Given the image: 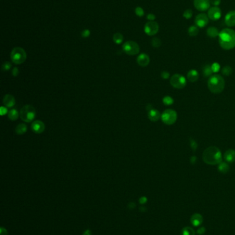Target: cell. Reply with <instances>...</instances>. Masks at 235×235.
<instances>
[{
	"instance_id": "obj_1",
	"label": "cell",
	"mask_w": 235,
	"mask_h": 235,
	"mask_svg": "<svg viewBox=\"0 0 235 235\" xmlns=\"http://www.w3.org/2000/svg\"><path fill=\"white\" fill-rule=\"evenodd\" d=\"M219 43L225 50H230L235 48V31L226 28L223 29L219 35Z\"/></svg>"
},
{
	"instance_id": "obj_2",
	"label": "cell",
	"mask_w": 235,
	"mask_h": 235,
	"mask_svg": "<svg viewBox=\"0 0 235 235\" xmlns=\"http://www.w3.org/2000/svg\"><path fill=\"white\" fill-rule=\"evenodd\" d=\"M223 156L220 149L214 146H211L204 150L203 160L209 165L219 164L222 162Z\"/></svg>"
},
{
	"instance_id": "obj_3",
	"label": "cell",
	"mask_w": 235,
	"mask_h": 235,
	"mask_svg": "<svg viewBox=\"0 0 235 235\" xmlns=\"http://www.w3.org/2000/svg\"><path fill=\"white\" fill-rule=\"evenodd\" d=\"M225 80L219 74H215L210 77L208 80V88L213 94H220L225 88Z\"/></svg>"
},
{
	"instance_id": "obj_4",
	"label": "cell",
	"mask_w": 235,
	"mask_h": 235,
	"mask_svg": "<svg viewBox=\"0 0 235 235\" xmlns=\"http://www.w3.org/2000/svg\"><path fill=\"white\" fill-rule=\"evenodd\" d=\"M21 119L25 122H31L36 116V110L35 107L30 104L23 106L19 114Z\"/></svg>"
},
{
	"instance_id": "obj_5",
	"label": "cell",
	"mask_w": 235,
	"mask_h": 235,
	"mask_svg": "<svg viewBox=\"0 0 235 235\" xmlns=\"http://www.w3.org/2000/svg\"><path fill=\"white\" fill-rule=\"evenodd\" d=\"M26 57L27 55L25 50L20 47H16L11 51V59L15 64L19 65L23 64L26 59Z\"/></svg>"
},
{
	"instance_id": "obj_6",
	"label": "cell",
	"mask_w": 235,
	"mask_h": 235,
	"mask_svg": "<svg viewBox=\"0 0 235 235\" xmlns=\"http://www.w3.org/2000/svg\"><path fill=\"white\" fill-rule=\"evenodd\" d=\"M161 120L165 124L172 125L175 124L177 120V114L175 110L172 109H165L161 116Z\"/></svg>"
},
{
	"instance_id": "obj_7",
	"label": "cell",
	"mask_w": 235,
	"mask_h": 235,
	"mask_svg": "<svg viewBox=\"0 0 235 235\" xmlns=\"http://www.w3.org/2000/svg\"><path fill=\"white\" fill-rule=\"evenodd\" d=\"M170 85L174 88L182 90L186 85V79L183 75L179 74H175L171 76L170 80Z\"/></svg>"
},
{
	"instance_id": "obj_8",
	"label": "cell",
	"mask_w": 235,
	"mask_h": 235,
	"mask_svg": "<svg viewBox=\"0 0 235 235\" xmlns=\"http://www.w3.org/2000/svg\"><path fill=\"white\" fill-rule=\"evenodd\" d=\"M122 48L124 52L128 55H136L140 51L139 45L133 41H126L125 43H124Z\"/></svg>"
},
{
	"instance_id": "obj_9",
	"label": "cell",
	"mask_w": 235,
	"mask_h": 235,
	"mask_svg": "<svg viewBox=\"0 0 235 235\" xmlns=\"http://www.w3.org/2000/svg\"><path fill=\"white\" fill-rule=\"evenodd\" d=\"M159 26L157 22L153 21H148L146 23L144 26V32L148 36H154L159 32Z\"/></svg>"
},
{
	"instance_id": "obj_10",
	"label": "cell",
	"mask_w": 235,
	"mask_h": 235,
	"mask_svg": "<svg viewBox=\"0 0 235 235\" xmlns=\"http://www.w3.org/2000/svg\"><path fill=\"white\" fill-rule=\"evenodd\" d=\"M194 6L197 11L205 12L210 8V0H194Z\"/></svg>"
},
{
	"instance_id": "obj_11",
	"label": "cell",
	"mask_w": 235,
	"mask_h": 235,
	"mask_svg": "<svg viewBox=\"0 0 235 235\" xmlns=\"http://www.w3.org/2000/svg\"><path fill=\"white\" fill-rule=\"evenodd\" d=\"M222 13L221 9L218 6H213L210 8L208 11V18L212 21H217L222 17Z\"/></svg>"
},
{
	"instance_id": "obj_12",
	"label": "cell",
	"mask_w": 235,
	"mask_h": 235,
	"mask_svg": "<svg viewBox=\"0 0 235 235\" xmlns=\"http://www.w3.org/2000/svg\"><path fill=\"white\" fill-rule=\"evenodd\" d=\"M209 19L208 15L205 13L199 14L195 18V25L198 28H203L206 26L209 23Z\"/></svg>"
},
{
	"instance_id": "obj_13",
	"label": "cell",
	"mask_w": 235,
	"mask_h": 235,
	"mask_svg": "<svg viewBox=\"0 0 235 235\" xmlns=\"http://www.w3.org/2000/svg\"><path fill=\"white\" fill-rule=\"evenodd\" d=\"M31 129L35 133L40 134L44 131L45 124L41 120H35V121H33L31 124Z\"/></svg>"
},
{
	"instance_id": "obj_14",
	"label": "cell",
	"mask_w": 235,
	"mask_h": 235,
	"mask_svg": "<svg viewBox=\"0 0 235 235\" xmlns=\"http://www.w3.org/2000/svg\"><path fill=\"white\" fill-rule=\"evenodd\" d=\"M224 21L227 26H235V11H231L228 12L225 16Z\"/></svg>"
},
{
	"instance_id": "obj_15",
	"label": "cell",
	"mask_w": 235,
	"mask_h": 235,
	"mask_svg": "<svg viewBox=\"0 0 235 235\" xmlns=\"http://www.w3.org/2000/svg\"><path fill=\"white\" fill-rule=\"evenodd\" d=\"M137 64L141 67H146L150 64V57L146 54H141L138 56L137 59Z\"/></svg>"
},
{
	"instance_id": "obj_16",
	"label": "cell",
	"mask_w": 235,
	"mask_h": 235,
	"mask_svg": "<svg viewBox=\"0 0 235 235\" xmlns=\"http://www.w3.org/2000/svg\"><path fill=\"white\" fill-rule=\"evenodd\" d=\"M4 105L7 107H13L15 104V98L13 95L11 94H6L4 96L3 99Z\"/></svg>"
},
{
	"instance_id": "obj_17",
	"label": "cell",
	"mask_w": 235,
	"mask_h": 235,
	"mask_svg": "<svg viewBox=\"0 0 235 235\" xmlns=\"http://www.w3.org/2000/svg\"><path fill=\"white\" fill-rule=\"evenodd\" d=\"M190 222L194 226H199L203 223V217L199 213H195L190 218Z\"/></svg>"
},
{
	"instance_id": "obj_18",
	"label": "cell",
	"mask_w": 235,
	"mask_h": 235,
	"mask_svg": "<svg viewBox=\"0 0 235 235\" xmlns=\"http://www.w3.org/2000/svg\"><path fill=\"white\" fill-rule=\"evenodd\" d=\"M224 158L229 163H232L235 162V151L233 149H229L225 152Z\"/></svg>"
},
{
	"instance_id": "obj_19",
	"label": "cell",
	"mask_w": 235,
	"mask_h": 235,
	"mask_svg": "<svg viewBox=\"0 0 235 235\" xmlns=\"http://www.w3.org/2000/svg\"><path fill=\"white\" fill-rule=\"evenodd\" d=\"M148 118L151 120V121L157 122V120H159L160 119L161 115L158 110L155 109H152L151 110L148 111Z\"/></svg>"
},
{
	"instance_id": "obj_20",
	"label": "cell",
	"mask_w": 235,
	"mask_h": 235,
	"mask_svg": "<svg viewBox=\"0 0 235 235\" xmlns=\"http://www.w3.org/2000/svg\"><path fill=\"white\" fill-rule=\"evenodd\" d=\"M199 72L195 70H190L187 74V78L190 82L195 83L199 79Z\"/></svg>"
},
{
	"instance_id": "obj_21",
	"label": "cell",
	"mask_w": 235,
	"mask_h": 235,
	"mask_svg": "<svg viewBox=\"0 0 235 235\" xmlns=\"http://www.w3.org/2000/svg\"><path fill=\"white\" fill-rule=\"evenodd\" d=\"M219 32H220L219 31V30L214 26L209 27L206 31L207 35L211 38H216V37H219Z\"/></svg>"
},
{
	"instance_id": "obj_22",
	"label": "cell",
	"mask_w": 235,
	"mask_h": 235,
	"mask_svg": "<svg viewBox=\"0 0 235 235\" xmlns=\"http://www.w3.org/2000/svg\"><path fill=\"white\" fill-rule=\"evenodd\" d=\"M27 131V126L26 124L20 123L17 126L16 129H15V132L18 135H23Z\"/></svg>"
},
{
	"instance_id": "obj_23",
	"label": "cell",
	"mask_w": 235,
	"mask_h": 235,
	"mask_svg": "<svg viewBox=\"0 0 235 235\" xmlns=\"http://www.w3.org/2000/svg\"><path fill=\"white\" fill-rule=\"evenodd\" d=\"M199 28L196 25H191L188 28V30H187V33H188L189 36L190 37H196L197 35L199 34Z\"/></svg>"
},
{
	"instance_id": "obj_24",
	"label": "cell",
	"mask_w": 235,
	"mask_h": 235,
	"mask_svg": "<svg viewBox=\"0 0 235 235\" xmlns=\"http://www.w3.org/2000/svg\"><path fill=\"white\" fill-rule=\"evenodd\" d=\"M8 116H9V118L10 120H13V121H15L18 119L19 118V113L17 112V110L15 109H13L10 111L9 113H8Z\"/></svg>"
},
{
	"instance_id": "obj_25",
	"label": "cell",
	"mask_w": 235,
	"mask_h": 235,
	"mask_svg": "<svg viewBox=\"0 0 235 235\" xmlns=\"http://www.w3.org/2000/svg\"><path fill=\"white\" fill-rule=\"evenodd\" d=\"M218 169L222 173H228V171H229V169H230V168H229V165L226 162H222L219 164Z\"/></svg>"
},
{
	"instance_id": "obj_26",
	"label": "cell",
	"mask_w": 235,
	"mask_h": 235,
	"mask_svg": "<svg viewBox=\"0 0 235 235\" xmlns=\"http://www.w3.org/2000/svg\"><path fill=\"white\" fill-rule=\"evenodd\" d=\"M212 70L210 65H205L203 68V74L205 77L211 76L212 74Z\"/></svg>"
},
{
	"instance_id": "obj_27",
	"label": "cell",
	"mask_w": 235,
	"mask_h": 235,
	"mask_svg": "<svg viewBox=\"0 0 235 235\" xmlns=\"http://www.w3.org/2000/svg\"><path fill=\"white\" fill-rule=\"evenodd\" d=\"M113 41L116 44H121L124 41V37L121 33L116 32L113 35Z\"/></svg>"
},
{
	"instance_id": "obj_28",
	"label": "cell",
	"mask_w": 235,
	"mask_h": 235,
	"mask_svg": "<svg viewBox=\"0 0 235 235\" xmlns=\"http://www.w3.org/2000/svg\"><path fill=\"white\" fill-rule=\"evenodd\" d=\"M181 235H195V232L190 227H185L181 230Z\"/></svg>"
},
{
	"instance_id": "obj_29",
	"label": "cell",
	"mask_w": 235,
	"mask_h": 235,
	"mask_svg": "<svg viewBox=\"0 0 235 235\" xmlns=\"http://www.w3.org/2000/svg\"><path fill=\"white\" fill-rule=\"evenodd\" d=\"M222 74L224 75V76H230V75H231L232 74L233 70H232V68H231L230 66H226L224 67V68L222 69Z\"/></svg>"
},
{
	"instance_id": "obj_30",
	"label": "cell",
	"mask_w": 235,
	"mask_h": 235,
	"mask_svg": "<svg viewBox=\"0 0 235 235\" xmlns=\"http://www.w3.org/2000/svg\"><path fill=\"white\" fill-rule=\"evenodd\" d=\"M163 104H165V105L169 106V105H171V104H173L174 103V100H173V98L170 97V96H165V97L163 98Z\"/></svg>"
},
{
	"instance_id": "obj_31",
	"label": "cell",
	"mask_w": 235,
	"mask_h": 235,
	"mask_svg": "<svg viewBox=\"0 0 235 235\" xmlns=\"http://www.w3.org/2000/svg\"><path fill=\"white\" fill-rule=\"evenodd\" d=\"M151 44L154 48H159V47L161 45V41L160 40L159 38L155 37V38L152 39Z\"/></svg>"
},
{
	"instance_id": "obj_32",
	"label": "cell",
	"mask_w": 235,
	"mask_h": 235,
	"mask_svg": "<svg viewBox=\"0 0 235 235\" xmlns=\"http://www.w3.org/2000/svg\"><path fill=\"white\" fill-rule=\"evenodd\" d=\"M192 15H193V13H192V10H190V9L185 10V11L183 12V17L186 19H191L192 17Z\"/></svg>"
},
{
	"instance_id": "obj_33",
	"label": "cell",
	"mask_w": 235,
	"mask_h": 235,
	"mask_svg": "<svg viewBox=\"0 0 235 235\" xmlns=\"http://www.w3.org/2000/svg\"><path fill=\"white\" fill-rule=\"evenodd\" d=\"M211 68H212L213 73H217L219 70H220L221 66H220V65L218 64V63L215 62V63H214V64H212V65H211Z\"/></svg>"
},
{
	"instance_id": "obj_34",
	"label": "cell",
	"mask_w": 235,
	"mask_h": 235,
	"mask_svg": "<svg viewBox=\"0 0 235 235\" xmlns=\"http://www.w3.org/2000/svg\"><path fill=\"white\" fill-rule=\"evenodd\" d=\"M135 14L137 15V16L139 17H142L144 15V11L143 9L141 7L138 6L135 8Z\"/></svg>"
},
{
	"instance_id": "obj_35",
	"label": "cell",
	"mask_w": 235,
	"mask_h": 235,
	"mask_svg": "<svg viewBox=\"0 0 235 235\" xmlns=\"http://www.w3.org/2000/svg\"><path fill=\"white\" fill-rule=\"evenodd\" d=\"M190 147L192 149L193 151H195L197 149L198 145H197V143L195 140L193 139H190Z\"/></svg>"
},
{
	"instance_id": "obj_36",
	"label": "cell",
	"mask_w": 235,
	"mask_h": 235,
	"mask_svg": "<svg viewBox=\"0 0 235 235\" xmlns=\"http://www.w3.org/2000/svg\"><path fill=\"white\" fill-rule=\"evenodd\" d=\"M11 68V63L9 62V61H6V62L4 63L2 65V70L4 71H8V70H9Z\"/></svg>"
},
{
	"instance_id": "obj_37",
	"label": "cell",
	"mask_w": 235,
	"mask_h": 235,
	"mask_svg": "<svg viewBox=\"0 0 235 235\" xmlns=\"http://www.w3.org/2000/svg\"><path fill=\"white\" fill-rule=\"evenodd\" d=\"M90 30L86 29L82 32V37H84V38H87V37H90Z\"/></svg>"
},
{
	"instance_id": "obj_38",
	"label": "cell",
	"mask_w": 235,
	"mask_h": 235,
	"mask_svg": "<svg viewBox=\"0 0 235 235\" xmlns=\"http://www.w3.org/2000/svg\"><path fill=\"white\" fill-rule=\"evenodd\" d=\"M147 17L148 20H149L150 21H155L156 19V16L153 13L148 14V15H147V17Z\"/></svg>"
},
{
	"instance_id": "obj_39",
	"label": "cell",
	"mask_w": 235,
	"mask_h": 235,
	"mask_svg": "<svg viewBox=\"0 0 235 235\" xmlns=\"http://www.w3.org/2000/svg\"><path fill=\"white\" fill-rule=\"evenodd\" d=\"M161 78H163V79H168L170 76V74H169V72H166V71H163V72H161Z\"/></svg>"
},
{
	"instance_id": "obj_40",
	"label": "cell",
	"mask_w": 235,
	"mask_h": 235,
	"mask_svg": "<svg viewBox=\"0 0 235 235\" xmlns=\"http://www.w3.org/2000/svg\"><path fill=\"white\" fill-rule=\"evenodd\" d=\"M221 2H222V0H210L211 4L214 6H219Z\"/></svg>"
},
{
	"instance_id": "obj_41",
	"label": "cell",
	"mask_w": 235,
	"mask_h": 235,
	"mask_svg": "<svg viewBox=\"0 0 235 235\" xmlns=\"http://www.w3.org/2000/svg\"><path fill=\"white\" fill-rule=\"evenodd\" d=\"M7 113H8L7 109L4 106L1 107V108H0V114H1V115L4 116V115H5V114H6Z\"/></svg>"
},
{
	"instance_id": "obj_42",
	"label": "cell",
	"mask_w": 235,
	"mask_h": 235,
	"mask_svg": "<svg viewBox=\"0 0 235 235\" xmlns=\"http://www.w3.org/2000/svg\"><path fill=\"white\" fill-rule=\"evenodd\" d=\"M12 73H13V75L14 76H18V74H19V70L17 68H14L12 70Z\"/></svg>"
},
{
	"instance_id": "obj_43",
	"label": "cell",
	"mask_w": 235,
	"mask_h": 235,
	"mask_svg": "<svg viewBox=\"0 0 235 235\" xmlns=\"http://www.w3.org/2000/svg\"><path fill=\"white\" fill-rule=\"evenodd\" d=\"M197 232L198 233L199 235H203V234H204V233L205 232V228H204V227H201V228H199L198 230H197Z\"/></svg>"
},
{
	"instance_id": "obj_44",
	"label": "cell",
	"mask_w": 235,
	"mask_h": 235,
	"mask_svg": "<svg viewBox=\"0 0 235 235\" xmlns=\"http://www.w3.org/2000/svg\"><path fill=\"white\" fill-rule=\"evenodd\" d=\"M146 201H147V198H146V197H142L139 199V202L140 203H141V204L146 203Z\"/></svg>"
},
{
	"instance_id": "obj_45",
	"label": "cell",
	"mask_w": 235,
	"mask_h": 235,
	"mask_svg": "<svg viewBox=\"0 0 235 235\" xmlns=\"http://www.w3.org/2000/svg\"><path fill=\"white\" fill-rule=\"evenodd\" d=\"M190 162L191 163L195 164L197 162V157L195 156H192V157H190Z\"/></svg>"
},
{
	"instance_id": "obj_46",
	"label": "cell",
	"mask_w": 235,
	"mask_h": 235,
	"mask_svg": "<svg viewBox=\"0 0 235 235\" xmlns=\"http://www.w3.org/2000/svg\"><path fill=\"white\" fill-rule=\"evenodd\" d=\"M84 235H91V232L90 230H86V232L84 233Z\"/></svg>"
},
{
	"instance_id": "obj_47",
	"label": "cell",
	"mask_w": 235,
	"mask_h": 235,
	"mask_svg": "<svg viewBox=\"0 0 235 235\" xmlns=\"http://www.w3.org/2000/svg\"><path fill=\"white\" fill-rule=\"evenodd\" d=\"M4 230H3V228L1 229V231H0V232H1V235H7V232H6H6L4 233Z\"/></svg>"
}]
</instances>
